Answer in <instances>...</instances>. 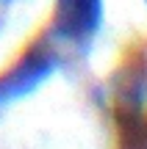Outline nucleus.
Segmentation results:
<instances>
[{"label":"nucleus","mask_w":147,"mask_h":149,"mask_svg":"<svg viewBox=\"0 0 147 149\" xmlns=\"http://www.w3.org/2000/svg\"><path fill=\"white\" fill-rule=\"evenodd\" d=\"M103 28V0H56L50 36L70 47H89Z\"/></svg>","instance_id":"obj_1"},{"label":"nucleus","mask_w":147,"mask_h":149,"mask_svg":"<svg viewBox=\"0 0 147 149\" xmlns=\"http://www.w3.org/2000/svg\"><path fill=\"white\" fill-rule=\"evenodd\" d=\"M58 66V55L50 44H33L8 72L0 74V108L36 91Z\"/></svg>","instance_id":"obj_2"}]
</instances>
